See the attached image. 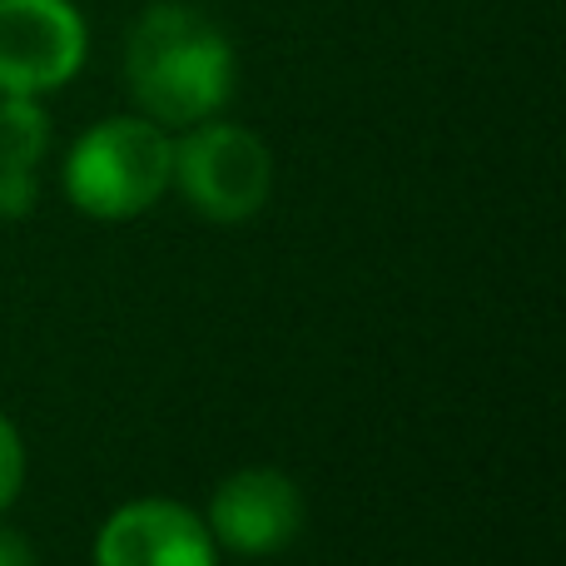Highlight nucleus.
<instances>
[{
  "instance_id": "3",
  "label": "nucleus",
  "mask_w": 566,
  "mask_h": 566,
  "mask_svg": "<svg viewBox=\"0 0 566 566\" xmlns=\"http://www.w3.org/2000/svg\"><path fill=\"white\" fill-rule=\"evenodd\" d=\"M175 185L209 224H249L269 205L274 155L254 129L229 119H199L175 145Z\"/></svg>"
},
{
  "instance_id": "1",
  "label": "nucleus",
  "mask_w": 566,
  "mask_h": 566,
  "mask_svg": "<svg viewBox=\"0 0 566 566\" xmlns=\"http://www.w3.org/2000/svg\"><path fill=\"white\" fill-rule=\"evenodd\" d=\"M239 60L219 20L185 0H155L129 25L125 40V85L139 115L165 129H189L214 119L229 105Z\"/></svg>"
},
{
  "instance_id": "9",
  "label": "nucleus",
  "mask_w": 566,
  "mask_h": 566,
  "mask_svg": "<svg viewBox=\"0 0 566 566\" xmlns=\"http://www.w3.org/2000/svg\"><path fill=\"white\" fill-rule=\"evenodd\" d=\"M0 566H35V547L25 532L0 527Z\"/></svg>"
},
{
  "instance_id": "8",
  "label": "nucleus",
  "mask_w": 566,
  "mask_h": 566,
  "mask_svg": "<svg viewBox=\"0 0 566 566\" xmlns=\"http://www.w3.org/2000/svg\"><path fill=\"white\" fill-rule=\"evenodd\" d=\"M25 488V442H20V428L0 412V512H10V502Z\"/></svg>"
},
{
  "instance_id": "6",
  "label": "nucleus",
  "mask_w": 566,
  "mask_h": 566,
  "mask_svg": "<svg viewBox=\"0 0 566 566\" xmlns=\"http://www.w3.org/2000/svg\"><path fill=\"white\" fill-rule=\"evenodd\" d=\"M95 566H219V547L195 507L139 497L105 517L95 537Z\"/></svg>"
},
{
  "instance_id": "7",
  "label": "nucleus",
  "mask_w": 566,
  "mask_h": 566,
  "mask_svg": "<svg viewBox=\"0 0 566 566\" xmlns=\"http://www.w3.org/2000/svg\"><path fill=\"white\" fill-rule=\"evenodd\" d=\"M50 149V115L35 95H0V219H25L40 199V159Z\"/></svg>"
},
{
  "instance_id": "4",
  "label": "nucleus",
  "mask_w": 566,
  "mask_h": 566,
  "mask_svg": "<svg viewBox=\"0 0 566 566\" xmlns=\"http://www.w3.org/2000/svg\"><path fill=\"white\" fill-rule=\"evenodd\" d=\"M90 30L75 0H0V95H50L85 65Z\"/></svg>"
},
{
  "instance_id": "5",
  "label": "nucleus",
  "mask_w": 566,
  "mask_h": 566,
  "mask_svg": "<svg viewBox=\"0 0 566 566\" xmlns=\"http://www.w3.org/2000/svg\"><path fill=\"white\" fill-rule=\"evenodd\" d=\"M303 488L279 468H239L209 497V537L234 557H279L303 532Z\"/></svg>"
},
{
  "instance_id": "2",
  "label": "nucleus",
  "mask_w": 566,
  "mask_h": 566,
  "mask_svg": "<svg viewBox=\"0 0 566 566\" xmlns=\"http://www.w3.org/2000/svg\"><path fill=\"white\" fill-rule=\"evenodd\" d=\"M175 185V139L149 115H109L65 155V195L80 214L119 224L165 199Z\"/></svg>"
}]
</instances>
